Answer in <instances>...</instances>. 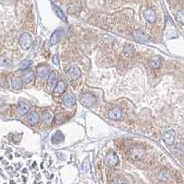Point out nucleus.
I'll return each mask as SVG.
<instances>
[{
  "instance_id": "1",
  "label": "nucleus",
  "mask_w": 184,
  "mask_h": 184,
  "mask_svg": "<svg viewBox=\"0 0 184 184\" xmlns=\"http://www.w3.org/2000/svg\"><path fill=\"white\" fill-rule=\"evenodd\" d=\"M19 44H21V48L24 51H28L32 44V39L31 37V35L27 32L23 33L21 35V39H19Z\"/></svg>"
},
{
  "instance_id": "2",
  "label": "nucleus",
  "mask_w": 184,
  "mask_h": 184,
  "mask_svg": "<svg viewBox=\"0 0 184 184\" xmlns=\"http://www.w3.org/2000/svg\"><path fill=\"white\" fill-rule=\"evenodd\" d=\"M104 162L107 166L109 167H114L119 163V158L117 157V155L113 152H109L107 155H106Z\"/></svg>"
},
{
  "instance_id": "3",
  "label": "nucleus",
  "mask_w": 184,
  "mask_h": 184,
  "mask_svg": "<svg viewBox=\"0 0 184 184\" xmlns=\"http://www.w3.org/2000/svg\"><path fill=\"white\" fill-rule=\"evenodd\" d=\"M96 101V99L93 95H91L90 93H85L83 95H81L80 97V102L86 106V107H89L92 104H94Z\"/></svg>"
},
{
  "instance_id": "4",
  "label": "nucleus",
  "mask_w": 184,
  "mask_h": 184,
  "mask_svg": "<svg viewBox=\"0 0 184 184\" xmlns=\"http://www.w3.org/2000/svg\"><path fill=\"white\" fill-rule=\"evenodd\" d=\"M63 33H64V30L62 28L58 29V30L54 32V33L52 34V36L50 38V45L51 46L55 45L58 43V41H59V39L61 38V36L63 35Z\"/></svg>"
},
{
  "instance_id": "5",
  "label": "nucleus",
  "mask_w": 184,
  "mask_h": 184,
  "mask_svg": "<svg viewBox=\"0 0 184 184\" xmlns=\"http://www.w3.org/2000/svg\"><path fill=\"white\" fill-rule=\"evenodd\" d=\"M163 140L167 144H169V146L173 144L174 141H175V132H174V130H169L164 133Z\"/></svg>"
},
{
  "instance_id": "6",
  "label": "nucleus",
  "mask_w": 184,
  "mask_h": 184,
  "mask_svg": "<svg viewBox=\"0 0 184 184\" xmlns=\"http://www.w3.org/2000/svg\"><path fill=\"white\" fill-rule=\"evenodd\" d=\"M109 118L112 121H119L122 118V111L118 108L112 109L108 113Z\"/></svg>"
},
{
  "instance_id": "7",
  "label": "nucleus",
  "mask_w": 184,
  "mask_h": 184,
  "mask_svg": "<svg viewBox=\"0 0 184 184\" xmlns=\"http://www.w3.org/2000/svg\"><path fill=\"white\" fill-rule=\"evenodd\" d=\"M133 36L134 38V40L135 41H137V42H147L148 41L149 39L147 37V34H144L143 32L141 31H134L133 32Z\"/></svg>"
},
{
  "instance_id": "8",
  "label": "nucleus",
  "mask_w": 184,
  "mask_h": 184,
  "mask_svg": "<svg viewBox=\"0 0 184 184\" xmlns=\"http://www.w3.org/2000/svg\"><path fill=\"white\" fill-rule=\"evenodd\" d=\"M144 17L149 23H154L156 21V18H157L156 13H155L152 9H147V10L144 12Z\"/></svg>"
},
{
  "instance_id": "9",
  "label": "nucleus",
  "mask_w": 184,
  "mask_h": 184,
  "mask_svg": "<svg viewBox=\"0 0 184 184\" xmlns=\"http://www.w3.org/2000/svg\"><path fill=\"white\" fill-rule=\"evenodd\" d=\"M68 75L70 76V77L72 79L75 80V79H77L81 76V71H80V69L78 68V67L74 65V66L70 67V69L68 71Z\"/></svg>"
},
{
  "instance_id": "10",
  "label": "nucleus",
  "mask_w": 184,
  "mask_h": 184,
  "mask_svg": "<svg viewBox=\"0 0 184 184\" xmlns=\"http://www.w3.org/2000/svg\"><path fill=\"white\" fill-rule=\"evenodd\" d=\"M31 107H30V105L25 103V102H19L18 104V111L19 114H21V115H25L29 112V111H30Z\"/></svg>"
},
{
  "instance_id": "11",
  "label": "nucleus",
  "mask_w": 184,
  "mask_h": 184,
  "mask_svg": "<svg viewBox=\"0 0 184 184\" xmlns=\"http://www.w3.org/2000/svg\"><path fill=\"white\" fill-rule=\"evenodd\" d=\"M57 80V74L56 72H52L49 76V78H48V88L52 89V88H55L54 86L57 85L58 82H56Z\"/></svg>"
},
{
  "instance_id": "12",
  "label": "nucleus",
  "mask_w": 184,
  "mask_h": 184,
  "mask_svg": "<svg viewBox=\"0 0 184 184\" xmlns=\"http://www.w3.org/2000/svg\"><path fill=\"white\" fill-rule=\"evenodd\" d=\"M76 103V98L75 96L72 94H66L64 98V104L65 106H68V107H71Z\"/></svg>"
},
{
  "instance_id": "13",
  "label": "nucleus",
  "mask_w": 184,
  "mask_h": 184,
  "mask_svg": "<svg viewBox=\"0 0 184 184\" xmlns=\"http://www.w3.org/2000/svg\"><path fill=\"white\" fill-rule=\"evenodd\" d=\"M52 5H54V11H55L57 17L59 18L60 19H62V21H63L64 22H66V21H67V19H66L65 15V13L63 12L62 9H61L59 7H58L57 5H55L54 2H52Z\"/></svg>"
},
{
  "instance_id": "14",
  "label": "nucleus",
  "mask_w": 184,
  "mask_h": 184,
  "mask_svg": "<svg viewBox=\"0 0 184 184\" xmlns=\"http://www.w3.org/2000/svg\"><path fill=\"white\" fill-rule=\"evenodd\" d=\"M43 120L46 124H51L54 120V114L50 111H44L43 112Z\"/></svg>"
},
{
  "instance_id": "15",
  "label": "nucleus",
  "mask_w": 184,
  "mask_h": 184,
  "mask_svg": "<svg viewBox=\"0 0 184 184\" xmlns=\"http://www.w3.org/2000/svg\"><path fill=\"white\" fill-rule=\"evenodd\" d=\"M65 139V136H64V134L61 131H57L54 135H53V137H52V142L54 144H60L64 141Z\"/></svg>"
},
{
  "instance_id": "16",
  "label": "nucleus",
  "mask_w": 184,
  "mask_h": 184,
  "mask_svg": "<svg viewBox=\"0 0 184 184\" xmlns=\"http://www.w3.org/2000/svg\"><path fill=\"white\" fill-rule=\"evenodd\" d=\"M27 120H28V122H30L32 125H35V124H37V123L39 122V120H40V118H39L38 113H36V112H32V113L29 114Z\"/></svg>"
},
{
  "instance_id": "17",
  "label": "nucleus",
  "mask_w": 184,
  "mask_h": 184,
  "mask_svg": "<svg viewBox=\"0 0 184 184\" xmlns=\"http://www.w3.org/2000/svg\"><path fill=\"white\" fill-rule=\"evenodd\" d=\"M37 74L39 76L41 77H44L46 76L48 74H49V68L45 65H41L37 67Z\"/></svg>"
},
{
  "instance_id": "18",
  "label": "nucleus",
  "mask_w": 184,
  "mask_h": 184,
  "mask_svg": "<svg viewBox=\"0 0 184 184\" xmlns=\"http://www.w3.org/2000/svg\"><path fill=\"white\" fill-rule=\"evenodd\" d=\"M65 89V84L63 81H59L57 83V85L55 86V88L54 89V93L59 95V94L64 93Z\"/></svg>"
},
{
  "instance_id": "19",
  "label": "nucleus",
  "mask_w": 184,
  "mask_h": 184,
  "mask_svg": "<svg viewBox=\"0 0 184 184\" xmlns=\"http://www.w3.org/2000/svg\"><path fill=\"white\" fill-rule=\"evenodd\" d=\"M160 65H161L160 58L158 56H154L150 61V66L152 67V68L157 69V68H159Z\"/></svg>"
},
{
  "instance_id": "20",
  "label": "nucleus",
  "mask_w": 184,
  "mask_h": 184,
  "mask_svg": "<svg viewBox=\"0 0 184 184\" xmlns=\"http://www.w3.org/2000/svg\"><path fill=\"white\" fill-rule=\"evenodd\" d=\"M134 53V48L133 45L131 44H127V45H125L124 47V49H123V55L125 57H130Z\"/></svg>"
},
{
  "instance_id": "21",
  "label": "nucleus",
  "mask_w": 184,
  "mask_h": 184,
  "mask_svg": "<svg viewBox=\"0 0 184 184\" xmlns=\"http://www.w3.org/2000/svg\"><path fill=\"white\" fill-rule=\"evenodd\" d=\"M23 79L25 80L26 83H31L34 80V74L32 71H27L24 74Z\"/></svg>"
},
{
  "instance_id": "22",
  "label": "nucleus",
  "mask_w": 184,
  "mask_h": 184,
  "mask_svg": "<svg viewBox=\"0 0 184 184\" xmlns=\"http://www.w3.org/2000/svg\"><path fill=\"white\" fill-rule=\"evenodd\" d=\"M21 86H22V82L21 79H18V78H13L11 80V87H12V89H19L21 88Z\"/></svg>"
},
{
  "instance_id": "23",
  "label": "nucleus",
  "mask_w": 184,
  "mask_h": 184,
  "mask_svg": "<svg viewBox=\"0 0 184 184\" xmlns=\"http://www.w3.org/2000/svg\"><path fill=\"white\" fill-rule=\"evenodd\" d=\"M32 65V60H24V61H22L21 64H19V69L25 70V69L29 68V67H30Z\"/></svg>"
},
{
  "instance_id": "24",
  "label": "nucleus",
  "mask_w": 184,
  "mask_h": 184,
  "mask_svg": "<svg viewBox=\"0 0 184 184\" xmlns=\"http://www.w3.org/2000/svg\"><path fill=\"white\" fill-rule=\"evenodd\" d=\"M176 18L180 23L184 24V9H180V10L178 11Z\"/></svg>"
},
{
  "instance_id": "25",
  "label": "nucleus",
  "mask_w": 184,
  "mask_h": 184,
  "mask_svg": "<svg viewBox=\"0 0 184 184\" xmlns=\"http://www.w3.org/2000/svg\"><path fill=\"white\" fill-rule=\"evenodd\" d=\"M174 153L178 154V155H183L184 154V146L183 144H178L176 146L175 149H174Z\"/></svg>"
},
{
  "instance_id": "26",
  "label": "nucleus",
  "mask_w": 184,
  "mask_h": 184,
  "mask_svg": "<svg viewBox=\"0 0 184 184\" xmlns=\"http://www.w3.org/2000/svg\"><path fill=\"white\" fill-rule=\"evenodd\" d=\"M53 63H54L56 66L59 65V64H60V62H59V55H58V54H54V55L53 56Z\"/></svg>"
},
{
  "instance_id": "27",
  "label": "nucleus",
  "mask_w": 184,
  "mask_h": 184,
  "mask_svg": "<svg viewBox=\"0 0 184 184\" xmlns=\"http://www.w3.org/2000/svg\"><path fill=\"white\" fill-rule=\"evenodd\" d=\"M114 184H129V183L126 181V180H124L123 178H120L115 181Z\"/></svg>"
},
{
  "instance_id": "28",
  "label": "nucleus",
  "mask_w": 184,
  "mask_h": 184,
  "mask_svg": "<svg viewBox=\"0 0 184 184\" xmlns=\"http://www.w3.org/2000/svg\"><path fill=\"white\" fill-rule=\"evenodd\" d=\"M83 169L85 170V171H88L89 169V161H85L84 163H83Z\"/></svg>"
},
{
  "instance_id": "29",
  "label": "nucleus",
  "mask_w": 184,
  "mask_h": 184,
  "mask_svg": "<svg viewBox=\"0 0 184 184\" xmlns=\"http://www.w3.org/2000/svg\"><path fill=\"white\" fill-rule=\"evenodd\" d=\"M10 184H15V182H13V181H10Z\"/></svg>"
}]
</instances>
